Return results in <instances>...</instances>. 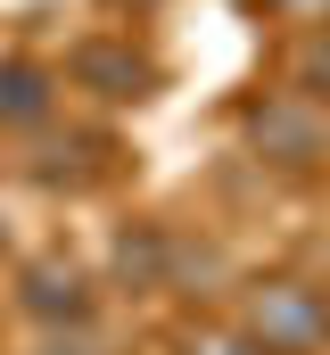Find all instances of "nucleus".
<instances>
[{
	"label": "nucleus",
	"mask_w": 330,
	"mask_h": 355,
	"mask_svg": "<svg viewBox=\"0 0 330 355\" xmlns=\"http://www.w3.org/2000/svg\"><path fill=\"white\" fill-rule=\"evenodd\" d=\"M256 331H264V347H289V355H306L314 339L330 331V314L306 297V289H264L256 297Z\"/></svg>",
	"instance_id": "1"
},
{
	"label": "nucleus",
	"mask_w": 330,
	"mask_h": 355,
	"mask_svg": "<svg viewBox=\"0 0 330 355\" xmlns=\"http://www.w3.org/2000/svg\"><path fill=\"white\" fill-rule=\"evenodd\" d=\"M256 141H264V149H289V166H297V157H314V124H306V116H281V107H272V116H256Z\"/></svg>",
	"instance_id": "2"
},
{
	"label": "nucleus",
	"mask_w": 330,
	"mask_h": 355,
	"mask_svg": "<svg viewBox=\"0 0 330 355\" xmlns=\"http://www.w3.org/2000/svg\"><path fill=\"white\" fill-rule=\"evenodd\" d=\"M33 306H42V314H58V306H67V314H75V306H82V289H75V272H67V281H58V272H42V281H33Z\"/></svg>",
	"instance_id": "3"
},
{
	"label": "nucleus",
	"mask_w": 330,
	"mask_h": 355,
	"mask_svg": "<svg viewBox=\"0 0 330 355\" xmlns=\"http://www.w3.org/2000/svg\"><path fill=\"white\" fill-rule=\"evenodd\" d=\"M306 83H330V42H314V50H306Z\"/></svg>",
	"instance_id": "4"
},
{
	"label": "nucleus",
	"mask_w": 330,
	"mask_h": 355,
	"mask_svg": "<svg viewBox=\"0 0 330 355\" xmlns=\"http://www.w3.org/2000/svg\"><path fill=\"white\" fill-rule=\"evenodd\" d=\"M289 8H297V0H289Z\"/></svg>",
	"instance_id": "5"
}]
</instances>
